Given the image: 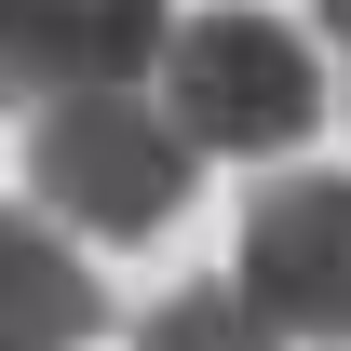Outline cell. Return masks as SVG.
Listing matches in <instances>:
<instances>
[{
    "instance_id": "obj_1",
    "label": "cell",
    "mask_w": 351,
    "mask_h": 351,
    "mask_svg": "<svg viewBox=\"0 0 351 351\" xmlns=\"http://www.w3.org/2000/svg\"><path fill=\"white\" fill-rule=\"evenodd\" d=\"M162 122L217 162H284L311 122H324V54L257 14V0H217V14H176L162 41Z\"/></svg>"
},
{
    "instance_id": "obj_2",
    "label": "cell",
    "mask_w": 351,
    "mask_h": 351,
    "mask_svg": "<svg viewBox=\"0 0 351 351\" xmlns=\"http://www.w3.org/2000/svg\"><path fill=\"white\" fill-rule=\"evenodd\" d=\"M189 162H203V149H189L135 82H108V95H41V135H27V189H41V217H82V230H108V243L176 230Z\"/></svg>"
},
{
    "instance_id": "obj_3",
    "label": "cell",
    "mask_w": 351,
    "mask_h": 351,
    "mask_svg": "<svg viewBox=\"0 0 351 351\" xmlns=\"http://www.w3.org/2000/svg\"><path fill=\"white\" fill-rule=\"evenodd\" d=\"M230 298L257 311L270 338L351 351V176H270L257 203H243Z\"/></svg>"
},
{
    "instance_id": "obj_4",
    "label": "cell",
    "mask_w": 351,
    "mask_h": 351,
    "mask_svg": "<svg viewBox=\"0 0 351 351\" xmlns=\"http://www.w3.org/2000/svg\"><path fill=\"white\" fill-rule=\"evenodd\" d=\"M95 324H108V284L27 203H0V351H82Z\"/></svg>"
},
{
    "instance_id": "obj_5",
    "label": "cell",
    "mask_w": 351,
    "mask_h": 351,
    "mask_svg": "<svg viewBox=\"0 0 351 351\" xmlns=\"http://www.w3.org/2000/svg\"><path fill=\"white\" fill-rule=\"evenodd\" d=\"M176 41L162 0H54V41H41V95H108L149 82V54Z\"/></svg>"
},
{
    "instance_id": "obj_6",
    "label": "cell",
    "mask_w": 351,
    "mask_h": 351,
    "mask_svg": "<svg viewBox=\"0 0 351 351\" xmlns=\"http://www.w3.org/2000/svg\"><path fill=\"white\" fill-rule=\"evenodd\" d=\"M135 351H284V338H270L230 284H189V298H162L149 324H135Z\"/></svg>"
},
{
    "instance_id": "obj_7",
    "label": "cell",
    "mask_w": 351,
    "mask_h": 351,
    "mask_svg": "<svg viewBox=\"0 0 351 351\" xmlns=\"http://www.w3.org/2000/svg\"><path fill=\"white\" fill-rule=\"evenodd\" d=\"M41 41H54V0H0V95H41Z\"/></svg>"
},
{
    "instance_id": "obj_8",
    "label": "cell",
    "mask_w": 351,
    "mask_h": 351,
    "mask_svg": "<svg viewBox=\"0 0 351 351\" xmlns=\"http://www.w3.org/2000/svg\"><path fill=\"white\" fill-rule=\"evenodd\" d=\"M324 41H351V0H324Z\"/></svg>"
}]
</instances>
